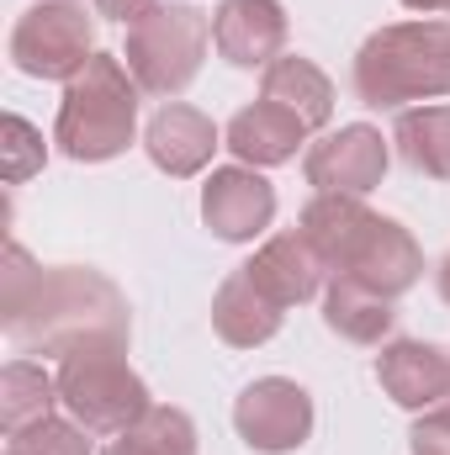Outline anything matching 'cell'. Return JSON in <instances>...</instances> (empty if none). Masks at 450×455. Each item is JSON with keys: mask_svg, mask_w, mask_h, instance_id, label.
Segmentation results:
<instances>
[{"mask_svg": "<svg viewBox=\"0 0 450 455\" xmlns=\"http://www.w3.org/2000/svg\"><path fill=\"white\" fill-rule=\"evenodd\" d=\"M260 101H276L281 112H292L313 132V127H324L334 116V85H329V75L313 59H297L292 53V59H276L265 69V96Z\"/></svg>", "mask_w": 450, "mask_h": 455, "instance_id": "18", "label": "cell"}, {"mask_svg": "<svg viewBox=\"0 0 450 455\" xmlns=\"http://www.w3.org/2000/svg\"><path fill=\"white\" fill-rule=\"evenodd\" d=\"M85 435H91V429H80V424L43 419V424L11 435V440H5V455H91V440H85Z\"/></svg>", "mask_w": 450, "mask_h": 455, "instance_id": "23", "label": "cell"}, {"mask_svg": "<svg viewBox=\"0 0 450 455\" xmlns=\"http://www.w3.org/2000/svg\"><path fill=\"white\" fill-rule=\"evenodd\" d=\"M355 96L366 107L450 96V21H392L355 53Z\"/></svg>", "mask_w": 450, "mask_h": 455, "instance_id": "2", "label": "cell"}, {"mask_svg": "<svg viewBox=\"0 0 450 455\" xmlns=\"http://www.w3.org/2000/svg\"><path fill=\"white\" fill-rule=\"evenodd\" d=\"M233 424H238V440L249 451L286 455L308 445V435H313V397H308V387H297L286 376H260L238 392Z\"/></svg>", "mask_w": 450, "mask_h": 455, "instance_id": "7", "label": "cell"}, {"mask_svg": "<svg viewBox=\"0 0 450 455\" xmlns=\"http://www.w3.org/2000/svg\"><path fill=\"white\" fill-rule=\"evenodd\" d=\"M213 43L238 69H270L286 48V5L281 0H218Z\"/></svg>", "mask_w": 450, "mask_h": 455, "instance_id": "10", "label": "cell"}, {"mask_svg": "<svg viewBox=\"0 0 450 455\" xmlns=\"http://www.w3.org/2000/svg\"><path fill=\"white\" fill-rule=\"evenodd\" d=\"M302 170H308V186H318V191L366 196V191H376L382 175H387V143H382L376 127L350 122V127H339V132L318 138V143L308 148V164H302Z\"/></svg>", "mask_w": 450, "mask_h": 455, "instance_id": "8", "label": "cell"}, {"mask_svg": "<svg viewBox=\"0 0 450 455\" xmlns=\"http://www.w3.org/2000/svg\"><path fill=\"white\" fill-rule=\"evenodd\" d=\"M281 313H286V307L270 302V297L249 281L244 265L228 275L223 286H218V297H213V329H218V339L233 344V349H254V344L276 339Z\"/></svg>", "mask_w": 450, "mask_h": 455, "instance_id": "16", "label": "cell"}, {"mask_svg": "<svg viewBox=\"0 0 450 455\" xmlns=\"http://www.w3.org/2000/svg\"><path fill=\"white\" fill-rule=\"evenodd\" d=\"M96 11H101V16H112V21H122V27H138L143 16H154V11H159V0H96Z\"/></svg>", "mask_w": 450, "mask_h": 455, "instance_id": "26", "label": "cell"}, {"mask_svg": "<svg viewBox=\"0 0 450 455\" xmlns=\"http://www.w3.org/2000/svg\"><path fill=\"white\" fill-rule=\"evenodd\" d=\"M0 138H5L0 148H5V180H11V186H21L27 175H37V170H43L48 148H43V132H37L27 116L11 112L5 122H0Z\"/></svg>", "mask_w": 450, "mask_h": 455, "instance_id": "24", "label": "cell"}, {"mask_svg": "<svg viewBox=\"0 0 450 455\" xmlns=\"http://www.w3.org/2000/svg\"><path fill=\"white\" fill-rule=\"evenodd\" d=\"M376 381L398 408L430 413L450 397V355L424 339H392L376 355Z\"/></svg>", "mask_w": 450, "mask_h": 455, "instance_id": "11", "label": "cell"}, {"mask_svg": "<svg viewBox=\"0 0 450 455\" xmlns=\"http://www.w3.org/2000/svg\"><path fill=\"white\" fill-rule=\"evenodd\" d=\"M308 127L292 112H281L276 101H254L228 122V148L238 154V164L249 170H270V164H286L297 148H302Z\"/></svg>", "mask_w": 450, "mask_h": 455, "instance_id": "17", "label": "cell"}, {"mask_svg": "<svg viewBox=\"0 0 450 455\" xmlns=\"http://www.w3.org/2000/svg\"><path fill=\"white\" fill-rule=\"evenodd\" d=\"M392 143L414 175L450 180V107H414L398 116Z\"/></svg>", "mask_w": 450, "mask_h": 455, "instance_id": "21", "label": "cell"}, {"mask_svg": "<svg viewBox=\"0 0 450 455\" xmlns=\"http://www.w3.org/2000/svg\"><path fill=\"white\" fill-rule=\"evenodd\" d=\"M96 59L91 16L69 0H43L11 27V64L32 80H75Z\"/></svg>", "mask_w": 450, "mask_h": 455, "instance_id": "6", "label": "cell"}, {"mask_svg": "<svg viewBox=\"0 0 450 455\" xmlns=\"http://www.w3.org/2000/svg\"><path fill=\"white\" fill-rule=\"evenodd\" d=\"M53 403H59V376H48L43 365L11 360L0 371V429H5V440L53 419Z\"/></svg>", "mask_w": 450, "mask_h": 455, "instance_id": "20", "label": "cell"}, {"mask_svg": "<svg viewBox=\"0 0 450 455\" xmlns=\"http://www.w3.org/2000/svg\"><path fill=\"white\" fill-rule=\"evenodd\" d=\"M117 455H197V424L181 408H149L127 435H117Z\"/></svg>", "mask_w": 450, "mask_h": 455, "instance_id": "22", "label": "cell"}, {"mask_svg": "<svg viewBox=\"0 0 450 455\" xmlns=\"http://www.w3.org/2000/svg\"><path fill=\"white\" fill-rule=\"evenodd\" d=\"M249 281L270 297V302H281V307H297V302H308V297H318L324 291V259H318V249L302 238V233H276L249 265Z\"/></svg>", "mask_w": 450, "mask_h": 455, "instance_id": "14", "label": "cell"}, {"mask_svg": "<svg viewBox=\"0 0 450 455\" xmlns=\"http://www.w3.org/2000/svg\"><path fill=\"white\" fill-rule=\"evenodd\" d=\"M276 218V186L249 170V164H228V170H213L207 186H202V223L213 228L228 243H249L260 238Z\"/></svg>", "mask_w": 450, "mask_h": 455, "instance_id": "9", "label": "cell"}, {"mask_svg": "<svg viewBox=\"0 0 450 455\" xmlns=\"http://www.w3.org/2000/svg\"><path fill=\"white\" fill-rule=\"evenodd\" d=\"M0 323L32 355H69L80 344H127V297L101 270L53 265L37 270L21 243L0 259Z\"/></svg>", "mask_w": 450, "mask_h": 455, "instance_id": "1", "label": "cell"}, {"mask_svg": "<svg viewBox=\"0 0 450 455\" xmlns=\"http://www.w3.org/2000/svg\"><path fill=\"white\" fill-rule=\"evenodd\" d=\"M213 43V21L197 5H159L154 16H143L138 27H127V75L138 80V91L149 96H181L207 59Z\"/></svg>", "mask_w": 450, "mask_h": 455, "instance_id": "5", "label": "cell"}, {"mask_svg": "<svg viewBox=\"0 0 450 455\" xmlns=\"http://www.w3.org/2000/svg\"><path fill=\"white\" fill-rule=\"evenodd\" d=\"M408 445H414V455H450V403L430 408V413L414 424Z\"/></svg>", "mask_w": 450, "mask_h": 455, "instance_id": "25", "label": "cell"}, {"mask_svg": "<svg viewBox=\"0 0 450 455\" xmlns=\"http://www.w3.org/2000/svg\"><path fill=\"white\" fill-rule=\"evenodd\" d=\"M371 223H376V212L360 202V196H334V191H318L308 207H302V238L318 249V259L329 265V270H344L350 265V254L360 249V238L371 233Z\"/></svg>", "mask_w": 450, "mask_h": 455, "instance_id": "15", "label": "cell"}, {"mask_svg": "<svg viewBox=\"0 0 450 455\" xmlns=\"http://www.w3.org/2000/svg\"><path fill=\"white\" fill-rule=\"evenodd\" d=\"M133 127H138V80L127 75L122 59L96 53L64 91L53 143L75 164H101L133 143Z\"/></svg>", "mask_w": 450, "mask_h": 455, "instance_id": "3", "label": "cell"}, {"mask_svg": "<svg viewBox=\"0 0 450 455\" xmlns=\"http://www.w3.org/2000/svg\"><path fill=\"white\" fill-rule=\"evenodd\" d=\"M143 148H149V159L170 175V180H191V175H202L207 164H213V154H218V127H213V116H202L197 107H181V101H165L154 122H149V132H143Z\"/></svg>", "mask_w": 450, "mask_h": 455, "instance_id": "13", "label": "cell"}, {"mask_svg": "<svg viewBox=\"0 0 450 455\" xmlns=\"http://www.w3.org/2000/svg\"><path fill=\"white\" fill-rule=\"evenodd\" d=\"M107 455H117V451H107Z\"/></svg>", "mask_w": 450, "mask_h": 455, "instance_id": "29", "label": "cell"}, {"mask_svg": "<svg viewBox=\"0 0 450 455\" xmlns=\"http://www.w3.org/2000/svg\"><path fill=\"white\" fill-rule=\"evenodd\" d=\"M403 5H408V11H446L450 0H403Z\"/></svg>", "mask_w": 450, "mask_h": 455, "instance_id": "27", "label": "cell"}, {"mask_svg": "<svg viewBox=\"0 0 450 455\" xmlns=\"http://www.w3.org/2000/svg\"><path fill=\"white\" fill-rule=\"evenodd\" d=\"M324 323L350 344H382L392 334L398 313H392V297H382V291H371L350 275H334L329 291H324Z\"/></svg>", "mask_w": 450, "mask_h": 455, "instance_id": "19", "label": "cell"}, {"mask_svg": "<svg viewBox=\"0 0 450 455\" xmlns=\"http://www.w3.org/2000/svg\"><path fill=\"white\" fill-rule=\"evenodd\" d=\"M339 275H350V281H360V286H371V291H382V297H403V291L419 286L424 254H419L414 233H408L403 223L376 218L371 233L360 238V249L350 254V265H344Z\"/></svg>", "mask_w": 450, "mask_h": 455, "instance_id": "12", "label": "cell"}, {"mask_svg": "<svg viewBox=\"0 0 450 455\" xmlns=\"http://www.w3.org/2000/svg\"><path fill=\"white\" fill-rule=\"evenodd\" d=\"M59 403L91 435H127L154 403L143 376L127 365V344H80L59 360Z\"/></svg>", "mask_w": 450, "mask_h": 455, "instance_id": "4", "label": "cell"}, {"mask_svg": "<svg viewBox=\"0 0 450 455\" xmlns=\"http://www.w3.org/2000/svg\"><path fill=\"white\" fill-rule=\"evenodd\" d=\"M440 297L450 302V254H446V265H440Z\"/></svg>", "mask_w": 450, "mask_h": 455, "instance_id": "28", "label": "cell"}]
</instances>
